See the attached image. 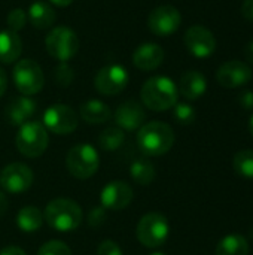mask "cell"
I'll return each instance as SVG.
<instances>
[{
    "instance_id": "obj_6",
    "label": "cell",
    "mask_w": 253,
    "mask_h": 255,
    "mask_svg": "<svg viewBox=\"0 0 253 255\" xmlns=\"http://www.w3.org/2000/svg\"><path fill=\"white\" fill-rule=\"evenodd\" d=\"M136 235L139 242L146 248H158L166 244L170 235L169 220L160 212L143 215L137 224Z\"/></svg>"
},
{
    "instance_id": "obj_40",
    "label": "cell",
    "mask_w": 253,
    "mask_h": 255,
    "mask_svg": "<svg viewBox=\"0 0 253 255\" xmlns=\"http://www.w3.org/2000/svg\"><path fill=\"white\" fill-rule=\"evenodd\" d=\"M51 3H54L55 6H61V7H66V6H69L73 0H49Z\"/></svg>"
},
{
    "instance_id": "obj_16",
    "label": "cell",
    "mask_w": 253,
    "mask_h": 255,
    "mask_svg": "<svg viewBox=\"0 0 253 255\" xmlns=\"http://www.w3.org/2000/svg\"><path fill=\"white\" fill-rule=\"evenodd\" d=\"M146 120L143 106L136 100H127L121 103L115 111V123L121 130L134 131L139 130Z\"/></svg>"
},
{
    "instance_id": "obj_42",
    "label": "cell",
    "mask_w": 253,
    "mask_h": 255,
    "mask_svg": "<svg viewBox=\"0 0 253 255\" xmlns=\"http://www.w3.org/2000/svg\"><path fill=\"white\" fill-rule=\"evenodd\" d=\"M149 255H166V254H163V253H152V254H149Z\"/></svg>"
},
{
    "instance_id": "obj_22",
    "label": "cell",
    "mask_w": 253,
    "mask_h": 255,
    "mask_svg": "<svg viewBox=\"0 0 253 255\" xmlns=\"http://www.w3.org/2000/svg\"><path fill=\"white\" fill-rule=\"evenodd\" d=\"M28 21L33 27L45 30L55 22V12L46 1L37 0L28 7Z\"/></svg>"
},
{
    "instance_id": "obj_41",
    "label": "cell",
    "mask_w": 253,
    "mask_h": 255,
    "mask_svg": "<svg viewBox=\"0 0 253 255\" xmlns=\"http://www.w3.org/2000/svg\"><path fill=\"white\" fill-rule=\"evenodd\" d=\"M249 131H251V134L253 136V114L252 117H251V120H249Z\"/></svg>"
},
{
    "instance_id": "obj_14",
    "label": "cell",
    "mask_w": 253,
    "mask_h": 255,
    "mask_svg": "<svg viewBox=\"0 0 253 255\" xmlns=\"http://www.w3.org/2000/svg\"><path fill=\"white\" fill-rule=\"evenodd\" d=\"M133 188L125 181L109 182L100 194V202L104 209L122 211L133 202Z\"/></svg>"
},
{
    "instance_id": "obj_32",
    "label": "cell",
    "mask_w": 253,
    "mask_h": 255,
    "mask_svg": "<svg viewBox=\"0 0 253 255\" xmlns=\"http://www.w3.org/2000/svg\"><path fill=\"white\" fill-rule=\"evenodd\" d=\"M106 211L107 209H104L103 206H94L89 212H88V224H89V227H94V229H97V227H100L101 224H104V221H106Z\"/></svg>"
},
{
    "instance_id": "obj_33",
    "label": "cell",
    "mask_w": 253,
    "mask_h": 255,
    "mask_svg": "<svg viewBox=\"0 0 253 255\" xmlns=\"http://www.w3.org/2000/svg\"><path fill=\"white\" fill-rule=\"evenodd\" d=\"M97 255H124V253L116 242L103 241L97 248Z\"/></svg>"
},
{
    "instance_id": "obj_35",
    "label": "cell",
    "mask_w": 253,
    "mask_h": 255,
    "mask_svg": "<svg viewBox=\"0 0 253 255\" xmlns=\"http://www.w3.org/2000/svg\"><path fill=\"white\" fill-rule=\"evenodd\" d=\"M242 15L245 19L253 22V0H245L242 4Z\"/></svg>"
},
{
    "instance_id": "obj_29",
    "label": "cell",
    "mask_w": 253,
    "mask_h": 255,
    "mask_svg": "<svg viewBox=\"0 0 253 255\" xmlns=\"http://www.w3.org/2000/svg\"><path fill=\"white\" fill-rule=\"evenodd\" d=\"M37 255H72V251L61 241H49L39 248Z\"/></svg>"
},
{
    "instance_id": "obj_27",
    "label": "cell",
    "mask_w": 253,
    "mask_h": 255,
    "mask_svg": "<svg viewBox=\"0 0 253 255\" xmlns=\"http://www.w3.org/2000/svg\"><path fill=\"white\" fill-rule=\"evenodd\" d=\"M233 167L237 175L253 179V149H242L233 158Z\"/></svg>"
},
{
    "instance_id": "obj_30",
    "label": "cell",
    "mask_w": 253,
    "mask_h": 255,
    "mask_svg": "<svg viewBox=\"0 0 253 255\" xmlns=\"http://www.w3.org/2000/svg\"><path fill=\"white\" fill-rule=\"evenodd\" d=\"M6 22H7L9 30L16 33V31H19L21 28H24V25H25V22H27V15H25V12H24L21 7H15V9H12V10L9 12Z\"/></svg>"
},
{
    "instance_id": "obj_11",
    "label": "cell",
    "mask_w": 253,
    "mask_h": 255,
    "mask_svg": "<svg viewBox=\"0 0 253 255\" xmlns=\"http://www.w3.org/2000/svg\"><path fill=\"white\" fill-rule=\"evenodd\" d=\"M180 22H182L180 12L170 4H163L155 7L148 18L149 30L160 37H167L176 33L177 28L180 27Z\"/></svg>"
},
{
    "instance_id": "obj_34",
    "label": "cell",
    "mask_w": 253,
    "mask_h": 255,
    "mask_svg": "<svg viewBox=\"0 0 253 255\" xmlns=\"http://www.w3.org/2000/svg\"><path fill=\"white\" fill-rule=\"evenodd\" d=\"M239 103H240L242 108H245V109H253V91L246 90V91L240 93V96H239Z\"/></svg>"
},
{
    "instance_id": "obj_1",
    "label": "cell",
    "mask_w": 253,
    "mask_h": 255,
    "mask_svg": "<svg viewBox=\"0 0 253 255\" xmlns=\"http://www.w3.org/2000/svg\"><path fill=\"white\" fill-rule=\"evenodd\" d=\"M179 90L176 84L167 76L149 78L140 90L142 103L155 112H163L171 109L177 103Z\"/></svg>"
},
{
    "instance_id": "obj_21",
    "label": "cell",
    "mask_w": 253,
    "mask_h": 255,
    "mask_svg": "<svg viewBox=\"0 0 253 255\" xmlns=\"http://www.w3.org/2000/svg\"><path fill=\"white\" fill-rule=\"evenodd\" d=\"M81 118L88 123V124H103L110 120L112 111L110 108L95 99L86 100L85 103L81 105Z\"/></svg>"
},
{
    "instance_id": "obj_31",
    "label": "cell",
    "mask_w": 253,
    "mask_h": 255,
    "mask_svg": "<svg viewBox=\"0 0 253 255\" xmlns=\"http://www.w3.org/2000/svg\"><path fill=\"white\" fill-rule=\"evenodd\" d=\"M73 70L70 69V66L67 63H61L60 66L55 67V72H54V79L58 85H63V87H67L72 79H73Z\"/></svg>"
},
{
    "instance_id": "obj_43",
    "label": "cell",
    "mask_w": 253,
    "mask_h": 255,
    "mask_svg": "<svg viewBox=\"0 0 253 255\" xmlns=\"http://www.w3.org/2000/svg\"><path fill=\"white\" fill-rule=\"evenodd\" d=\"M251 238H252V241H253V227L251 229Z\"/></svg>"
},
{
    "instance_id": "obj_25",
    "label": "cell",
    "mask_w": 253,
    "mask_h": 255,
    "mask_svg": "<svg viewBox=\"0 0 253 255\" xmlns=\"http://www.w3.org/2000/svg\"><path fill=\"white\" fill-rule=\"evenodd\" d=\"M155 167L148 158H137L130 166V176L139 185H149L155 179Z\"/></svg>"
},
{
    "instance_id": "obj_9",
    "label": "cell",
    "mask_w": 253,
    "mask_h": 255,
    "mask_svg": "<svg viewBox=\"0 0 253 255\" xmlns=\"http://www.w3.org/2000/svg\"><path fill=\"white\" fill-rule=\"evenodd\" d=\"M79 118L67 105H52L43 114V127L55 134H70L78 128Z\"/></svg>"
},
{
    "instance_id": "obj_15",
    "label": "cell",
    "mask_w": 253,
    "mask_h": 255,
    "mask_svg": "<svg viewBox=\"0 0 253 255\" xmlns=\"http://www.w3.org/2000/svg\"><path fill=\"white\" fill-rule=\"evenodd\" d=\"M252 78L251 67L239 60H231L224 63L216 73L218 82L225 88H239L248 84Z\"/></svg>"
},
{
    "instance_id": "obj_23",
    "label": "cell",
    "mask_w": 253,
    "mask_h": 255,
    "mask_svg": "<svg viewBox=\"0 0 253 255\" xmlns=\"http://www.w3.org/2000/svg\"><path fill=\"white\" fill-rule=\"evenodd\" d=\"M43 224V214L36 206H24L16 215V226L24 233H34Z\"/></svg>"
},
{
    "instance_id": "obj_18",
    "label": "cell",
    "mask_w": 253,
    "mask_h": 255,
    "mask_svg": "<svg viewBox=\"0 0 253 255\" xmlns=\"http://www.w3.org/2000/svg\"><path fill=\"white\" fill-rule=\"evenodd\" d=\"M36 112V102L28 96H21L13 99L4 109V118L12 126L25 124Z\"/></svg>"
},
{
    "instance_id": "obj_24",
    "label": "cell",
    "mask_w": 253,
    "mask_h": 255,
    "mask_svg": "<svg viewBox=\"0 0 253 255\" xmlns=\"http://www.w3.org/2000/svg\"><path fill=\"white\" fill-rule=\"evenodd\" d=\"M216 255H249V244L242 235H227L219 241Z\"/></svg>"
},
{
    "instance_id": "obj_28",
    "label": "cell",
    "mask_w": 253,
    "mask_h": 255,
    "mask_svg": "<svg viewBox=\"0 0 253 255\" xmlns=\"http://www.w3.org/2000/svg\"><path fill=\"white\" fill-rule=\"evenodd\" d=\"M173 108V117L179 124L189 126L195 121V109L189 103H176Z\"/></svg>"
},
{
    "instance_id": "obj_10",
    "label": "cell",
    "mask_w": 253,
    "mask_h": 255,
    "mask_svg": "<svg viewBox=\"0 0 253 255\" xmlns=\"http://www.w3.org/2000/svg\"><path fill=\"white\" fill-rule=\"evenodd\" d=\"M130 75L121 64H109L101 67L94 79L97 91L103 96H116L128 85Z\"/></svg>"
},
{
    "instance_id": "obj_7",
    "label": "cell",
    "mask_w": 253,
    "mask_h": 255,
    "mask_svg": "<svg viewBox=\"0 0 253 255\" xmlns=\"http://www.w3.org/2000/svg\"><path fill=\"white\" fill-rule=\"evenodd\" d=\"M45 45L51 57L61 63H66L78 52L79 39L72 28L61 25L49 31V34L45 39Z\"/></svg>"
},
{
    "instance_id": "obj_13",
    "label": "cell",
    "mask_w": 253,
    "mask_h": 255,
    "mask_svg": "<svg viewBox=\"0 0 253 255\" xmlns=\"http://www.w3.org/2000/svg\"><path fill=\"white\" fill-rule=\"evenodd\" d=\"M185 45L194 57L207 58L216 49V39L209 28L203 25H192L185 33Z\"/></svg>"
},
{
    "instance_id": "obj_38",
    "label": "cell",
    "mask_w": 253,
    "mask_h": 255,
    "mask_svg": "<svg viewBox=\"0 0 253 255\" xmlns=\"http://www.w3.org/2000/svg\"><path fill=\"white\" fill-rule=\"evenodd\" d=\"M6 88H7V78H6V73H4V70L0 67V97L4 94Z\"/></svg>"
},
{
    "instance_id": "obj_26",
    "label": "cell",
    "mask_w": 253,
    "mask_h": 255,
    "mask_svg": "<svg viewBox=\"0 0 253 255\" xmlns=\"http://www.w3.org/2000/svg\"><path fill=\"white\" fill-rule=\"evenodd\" d=\"M125 140L124 130L119 127H109L103 130L98 136V146L104 151H116L122 146Z\"/></svg>"
},
{
    "instance_id": "obj_5",
    "label": "cell",
    "mask_w": 253,
    "mask_h": 255,
    "mask_svg": "<svg viewBox=\"0 0 253 255\" xmlns=\"http://www.w3.org/2000/svg\"><path fill=\"white\" fill-rule=\"evenodd\" d=\"M66 166L76 179H88L98 170L100 157L92 145L78 143L67 152Z\"/></svg>"
},
{
    "instance_id": "obj_20",
    "label": "cell",
    "mask_w": 253,
    "mask_h": 255,
    "mask_svg": "<svg viewBox=\"0 0 253 255\" xmlns=\"http://www.w3.org/2000/svg\"><path fill=\"white\" fill-rule=\"evenodd\" d=\"M22 51V42L15 31L1 30L0 31V61L10 64L16 61Z\"/></svg>"
},
{
    "instance_id": "obj_2",
    "label": "cell",
    "mask_w": 253,
    "mask_h": 255,
    "mask_svg": "<svg viewBox=\"0 0 253 255\" xmlns=\"http://www.w3.org/2000/svg\"><path fill=\"white\" fill-rule=\"evenodd\" d=\"M174 143L173 128L161 121L143 124L137 131V146L149 157H158L171 149Z\"/></svg>"
},
{
    "instance_id": "obj_12",
    "label": "cell",
    "mask_w": 253,
    "mask_h": 255,
    "mask_svg": "<svg viewBox=\"0 0 253 255\" xmlns=\"http://www.w3.org/2000/svg\"><path fill=\"white\" fill-rule=\"evenodd\" d=\"M33 172L24 163H10L0 172V185L6 193H25L33 184Z\"/></svg>"
},
{
    "instance_id": "obj_17",
    "label": "cell",
    "mask_w": 253,
    "mask_h": 255,
    "mask_svg": "<svg viewBox=\"0 0 253 255\" xmlns=\"http://www.w3.org/2000/svg\"><path fill=\"white\" fill-rule=\"evenodd\" d=\"M164 61V49L158 43H142L133 52V63L143 72H151L160 67Z\"/></svg>"
},
{
    "instance_id": "obj_8",
    "label": "cell",
    "mask_w": 253,
    "mask_h": 255,
    "mask_svg": "<svg viewBox=\"0 0 253 255\" xmlns=\"http://www.w3.org/2000/svg\"><path fill=\"white\" fill-rule=\"evenodd\" d=\"M13 82L16 90L22 96H34L37 94L45 84V76L42 67L33 60H19L12 72Z\"/></svg>"
},
{
    "instance_id": "obj_39",
    "label": "cell",
    "mask_w": 253,
    "mask_h": 255,
    "mask_svg": "<svg viewBox=\"0 0 253 255\" xmlns=\"http://www.w3.org/2000/svg\"><path fill=\"white\" fill-rule=\"evenodd\" d=\"M245 55H246V60L253 64V40H251V42L245 46Z\"/></svg>"
},
{
    "instance_id": "obj_4",
    "label": "cell",
    "mask_w": 253,
    "mask_h": 255,
    "mask_svg": "<svg viewBox=\"0 0 253 255\" xmlns=\"http://www.w3.org/2000/svg\"><path fill=\"white\" fill-rule=\"evenodd\" d=\"M48 143V130L37 121H27L22 124L15 137L16 149L28 158L40 157L46 151Z\"/></svg>"
},
{
    "instance_id": "obj_19",
    "label": "cell",
    "mask_w": 253,
    "mask_h": 255,
    "mask_svg": "<svg viewBox=\"0 0 253 255\" xmlns=\"http://www.w3.org/2000/svg\"><path fill=\"white\" fill-rule=\"evenodd\" d=\"M179 93L188 100L200 99L207 90V79L198 70H188L182 75L179 82Z\"/></svg>"
},
{
    "instance_id": "obj_3",
    "label": "cell",
    "mask_w": 253,
    "mask_h": 255,
    "mask_svg": "<svg viewBox=\"0 0 253 255\" xmlns=\"http://www.w3.org/2000/svg\"><path fill=\"white\" fill-rule=\"evenodd\" d=\"M84 214L81 206L70 199L51 200L43 212V221L60 233H69L76 230L82 223Z\"/></svg>"
},
{
    "instance_id": "obj_37",
    "label": "cell",
    "mask_w": 253,
    "mask_h": 255,
    "mask_svg": "<svg viewBox=\"0 0 253 255\" xmlns=\"http://www.w3.org/2000/svg\"><path fill=\"white\" fill-rule=\"evenodd\" d=\"M7 208H9V200H7V197H6L4 191L0 190V217L6 214Z\"/></svg>"
},
{
    "instance_id": "obj_36",
    "label": "cell",
    "mask_w": 253,
    "mask_h": 255,
    "mask_svg": "<svg viewBox=\"0 0 253 255\" xmlns=\"http://www.w3.org/2000/svg\"><path fill=\"white\" fill-rule=\"evenodd\" d=\"M0 255H27L18 247H6L0 251Z\"/></svg>"
}]
</instances>
